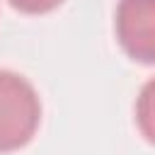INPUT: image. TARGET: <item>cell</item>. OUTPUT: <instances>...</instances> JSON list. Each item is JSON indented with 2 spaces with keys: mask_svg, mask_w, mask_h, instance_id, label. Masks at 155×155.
<instances>
[{
  "mask_svg": "<svg viewBox=\"0 0 155 155\" xmlns=\"http://www.w3.org/2000/svg\"><path fill=\"white\" fill-rule=\"evenodd\" d=\"M116 36L133 61L153 63L155 0H121L116 7Z\"/></svg>",
  "mask_w": 155,
  "mask_h": 155,
  "instance_id": "cell-2",
  "label": "cell"
},
{
  "mask_svg": "<svg viewBox=\"0 0 155 155\" xmlns=\"http://www.w3.org/2000/svg\"><path fill=\"white\" fill-rule=\"evenodd\" d=\"M39 119L41 104L36 90L22 75L0 70V153L27 145Z\"/></svg>",
  "mask_w": 155,
  "mask_h": 155,
  "instance_id": "cell-1",
  "label": "cell"
},
{
  "mask_svg": "<svg viewBox=\"0 0 155 155\" xmlns=\"http://www.w3.org/2000/svg\"><path fill=\"white\" fill-rule=\"evenodd\" d=\"M63 0H10V5L19 12H27V15H44V12H51L61 5Z\"/></svg>",
  "mask_w": 155,
  "mask_h": 155,
  "instance_id": "cell-3",
  "label": "cell"
}]
</instances>
